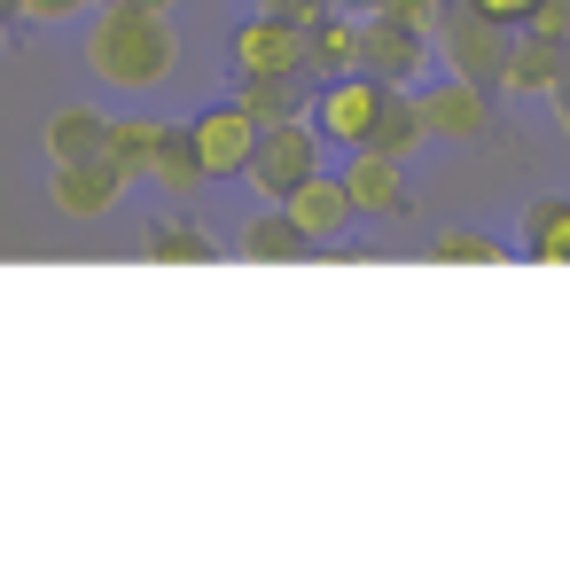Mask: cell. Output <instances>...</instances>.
<instances>
[{
	"mask_svg": "<svg viewBox=\"0 0 570 570\" xmlns=\"http://www.w3.org/2000/svg\"><path fill=\"white\" fill-rule=\"evenodd\" d=\"M87 9H102V0H24V24H71Z\"/></svg>",
	"mask_w": 570,
	"mask_h": 570,
	"instance_id": "cb8c5ba5",
	"label": "cell"
},
{
	"mask_svg": "<svg viewBox=\"0 0 570 570\" xmlns=\"http://www.w3.org/2000/svg\"><path fill=\"white\" fill-rule=\"evenodd\" d=\"M165 126H173V118H118V134H110V165H118L126 180H149Z\"/></svg>",
	"mask_w": 570,
	"mask_h": 570,
	"instance_id": "ffe728a7",
	"label": "cell"
},
{
	"mask_svg": "<svg viewBox=\"0 0 570 570\" xmlns=\"http://www.w3.org/2000/svg\"><path fill=\"white\" fill-rule=\"evenodd\" d=\"M469 9H484L492 24H508V32H523V17L539 9V0H469Z\"/></svg>",
	"mask_w": 570,
	"mask_h": 570,
	"instance_id": "d4e9b609",
	"label": "cell"
},
{
	"mask_svg": "<svg viewBox=\"0 0 570 570\" xmlns=\"http://www.w3.org/2000/svg\"><path fill=\"white\" fill-rule=\"evenodd\" d=\"M258 9H274V17H289V24H313L321 9H336V0H258Z\"/></svg>",
	"mask_w": 570,
	"mask_h": 570,
	"instance_id": "484cf974",
	"label": "cell"
},
{
	"mask_svg": "<svg viewBox=\"0 0 570 570\" xmlns=\"http://www.w3.org/2000/svg\"><path fill=\"white\" fill-rule=\"evenodd\" d=\"M445 9H453V0H383V17H399V24L430 32V40H438V24H445Z\"/></svg>",
	"mask_w": 570,
	"mask_h": 570,
	"instance_id": "7402d4cb",
	"label": "cell"
},
{
	"mask_svg": "<svg viewBox=\"0 0 570 570\" xmlns=\"http://www.w3.org/2000/svg\"><path fill=\"white\" fill-rule=\"evenodd\" d=\"M344 188H352V212H360V219H406V212H414L406 165H399V157H383V149H352Z\"/></svg>",
	"mask_w": 570,
	"mask_h": 570,
	"instance_id": "9c48e42d",
	"label": "cell"
},
{
	"mask_svg": "<svg viewBox=\"0 0 570 570\" xmlns=\"http://www.w3.org/2000/svg\"><path fill=\"white\" fill-rule=\"evenodd\" d=\"M523 32H539V40H570V0H539V9L523 17Z\"/></svg>",
	"mask_w": 570,
	"mask_h": 570,
	"instance_id": "603a6c76",
	"label": "cell"
},
{
	"mask_svg": "<svg viewBox=\"0 0 570 570\" xmlns=\"http://www.w3.org/2000/svg\"><path fill=\"white\" fill-rule=\"evenodd\" d=\"M102 9H173V0H102Z\"/></svg>",
	"mask_w": 570,
	"mask_h": 570,
	"instance_id": "f1b7e54d",
	"label": "cell"
},
{
	"mask_svg": "<svg viewBox=\"0 0 570 570\" xmlns=\"http://www.w3.org/2000/svg\"><path fill=\"white\" fill-rule=\"evenodd\" d=\"M235 243H243V258H250V266H305V258H321V243L297 227V212H289V204H258V212L243 219V235H235Z\"/></svg>",
	"mask_w": 570,
	"mask_h": 570,
	"instance_id": "8fae6325",
	"label": "cell"
},
{
	"mask_svg": "<svg viewBox=\"0 0 570 570\" xmlns=\"http://www.w3.org/2000/svg\"><path fill=\"white\" fill-rule=\"evenodd\" d=\"M289 212H297V227H305L321 250H336V243L360 227V212H352V188H344V173H328V165H321V173H313V180L289 196Z\"/></svg>",
	"mask_w": 570,
	"mask_h": 570,
	"instance_id": "5bb4252c",
	"label": "cell"
},
{
	"mask_svg": "<svg viewBox=\"0 0 570 570\" xmlns=\"http://www.w3.org/2000/svg\"><path fill=\"white\" fill-rule=\"evenodd\" d=\"M336 9H360V17H375V9H383V0H336Z\"/></svg>",
	"mask_w": 570,
	"mask_h": 570,
	"instance_id": "f546056e",
	"label": "cell"
},
{
	"mask_svg": "<svg viewBox=\"0 0 570 570\" xmlns=\"http://www.w3.org/2000/svg\"><path fill=\"white\" fill-rule=\"evenodd\" d=\"M422 118H430V141H484L492 134V87L445 71V79H422Z\"/></svg>",
	"mask_w": 570,
	"mask_h": 570,
	"instance_id": "8992f818",
	"label": "cell"
},
{
	"mask_svg": "<svg viewBox=\"0 0 570 570\" xmlns=\"http://www.w3.org/2000/svg\"><path fill=\"white\" fill-rule=\"evenodd\" d=\"M126 188H134V180H126L110 157H95V165H56V173H48V196H56L63 219H110Z\"/></svg>",
	"mask_w": 570,
	"mask_h": 570,
	"instance_id": "30bf717a",
	"label": "cell"
},
{
	"mask_svg": "<svg viewBox=\"0 0 570 570\" xmlns=\"http://www.w3.org/2000/svg\"><path fill=\"white\" fill-rule=\"evenodd\" d=\"M375 110H383V79H367V71L313 79V126H321L328 149H360L367 126H375Z\"/></svg>",
	"mask_w": 570,
	"mask_h": 570,
	"instance_id": "5b68a950",
	"label": "cell"
},
{
	"mask_svg": "<svg viewBox=\"0 0 570 570\" xmlns=\"http://www.w3.org/2000/svg\"><path fill=\"white\" fill-rule=\"evenodd\" d=\"M24 24V0H0V32H17Z\"/></svg>",
	"mask_w": 570,
	"mask_h": 570,
	"instance_id": "83f0119b",
	"label": "cell"
},
{
	"mask_svg": "<svg viewBox=\"0 0 570 570\" xmlns=\"http://www.w3.org/2000/svg\"><path fill=\"white\" fill-rule=\"evenodd\" d=\"M180 63L173 9H95L87 24V71L118 95H157Z\"/></svg>",
	"mask_w": 570,
	"mask_h": 570,
	"instance_id": "6da1fadb",
	"label": "cell"
},
{
	"mask_svg": "<svg viewBox=\"0 0 570 570\" xmlns=\"http://www.w3.org/2000/svg\"><path fill=\"white\" fill-rule=\"evenodd\" d=\"M110 134H118V118H102V110H56L48 165H95V157H110Z\"/></svg>",
	"mask_w": 570,
	"mask_h": 570,
	"instance_id": "e0dca14e",
	"label": "cell"
},
{
	"mask_svg": "<svg viewBox=\"0 0 570 570\" xmlns=\"http://www.w3.org/2000/svg\"><path fill=\"white\" fill-rule=\"evenodd\" d=\"M430 258H438V266H500L508 243H500V235H476V227H438V235H430Z\"/></svg>",
	"mask_w": 570,
	"mask_h": 570,
	"instance_id": "44dd1931",
	"label": "cell"
},
{
	"mask_svg": "<svg viewBox=\"0 0 570 570\" xmlns=\"http://www.w3.org/2000/svg\"><path fill=\"white\" fill-rule=\"evenodd\" d=\"M305 48H313V79L360 71V48H367V17H360V9H321V17L305 24Z\"/></svg>",
	"mask_w": 570,
	"mask_h": 570,
	"instance_id": "9a60e30c",
	"label": "cell"
},
{
	"mask_svg": "<svg viewBox=\"0 0 570 570\" xmlns=\"http://www.w3.org/2000/svg\"><path fill=\"white\" fill-rule=\"evenodd\" d=\"M227 63H235V71H313V48H305V24H289V17H274V9H258V17H243V24H235Z\"/></svg>",
	"mask_w": 570,
	"mask_h": 570,
	"instance_id": "52a82bcc",
	"label": "cell"
},
{
	"mask_svg": "<svg viewBox=\"0 0 570 570\" xmlns=\"http://www.w3.org/2000/svg\"><path fill=\"white\" fill-rule=\"evenodd\" d=\"M547 102H554V126H562V141H570V63H562V87H554Z\"/></svg>",
	"mask_w": 570,
	"mask_h": 570,
	"instance_id": "4316f807",
	"label": "cell"
},
{
	"mask_svg": "<svg viewBox=\"0 0 570 570\" xmlns=\"http://www.w3.org/2000/svg\"><path fill=\"white\" fill-rule=\"evenodd\" d=\"M141 258H149V266H212V258H219V243H212L196 219L157 212V219L141 227Z\"/></svg>",
	"mask_w": 570,
	"mask_h": 570,
	"instance_id": "ac0fdd59",
	"label": "cell"
},
{
	"mask_svg": "<svg viewBox=\"0 0 570 570\" xmlns=\"http://www.w3.org/2000/svg\"><path fill=\"white\" fill-rule=\"evenodd\" d=\"M562 63H570V40L515 32V48H508V71H500V95H508V102H547V95L562 87Z\"/></svg>",
	"mask_w": 570,
	"mask_h": 570,
	"instance_id": "7c38bea8",
	"label": "cell"
},
{
	"mask_svg": "<svg viewBox=\"0 0 570 570\" xmlns=\"http://www.w3.org/2000/svg\"><path fill=\"white\" fill-rule=\"evenodd\" d=\"M188 134H196V157H204V180H212V188H219V180H250V157H258V141H266V126H258L235 95L212 102V110H196Z\"/></svg>",
	"mask_w": 570,
	"mask_h": 570,
	"instance_id": "277c9868",
	"label": "cell"
},
{
	"mask_svg": "<svg viewBox=\"0 0 570 570\" xmlns=\"http://www.w3.org/2000/svg\"><path fill=\"white\" fill-rule=\"evenodd\" d=\"M321 126L313 118H289V126H266V141H258V157H250V188H258V204H289L313 173H321Z\"/></svg>",
	"mask_w": 570,
	"mask_h": 570,
	"instance_id": "7a4b0ae2",
	"label": "cell"
},
{
	"mask_svg": "<svg viewBox=\"0 0 570 570\" xmlns=\"http://www.w3.org/2000/svg\"><path fill=\"white\" fill-rule=\"evenodd\" d=\"M438 48H445V71H461V79H476V87H492V95H500V71H508L515 32H508V24H492L484 9H469V0H453L445 24H438Z\"/></svg>",
	"mask_w": 570,
	"mask_h": 570,
	"instance_id": "3957f363",
	"label": "cell"
},
{
	"mask_svg": "<svg viewBox=\"0 0 570 570\" xmlns=\"http://www.w3.org/2000/svg\"><path fill=\"white\" fill-rule=\"evenodd\" d=\"M235 102H243L258 126L313 118V71H235Z\"/></svg>",
	"mask_w": 570,
	"mask_h": 570,
	"instance_id": "4fadbf2b",
	"label": "cell"
},
{
	"mask_svg": "<svg viewBox=\"0 0 570 570\" xmlns=\"http://www.w3.org/2000/svg\"><path fill=\"white\" fill-rule=\"evenodd\" d=\"M149 188H165L173 204H188L196 188H212V180H204V157H196V134H188V118H180V126H165V141H157V165H149Z\"/></svg>",
	"mask_w": 570,
	"mask_h": 570,
	"instance_id": "d6986e66",
	"label": "cell"
},
{
	"mask_svg": "<svg viewBox=\"0 0 570 570\" xmlns=\"http://www.w3.org/2000/svg\"><path fill=\"white\" fill-rule=\"evenodd\" d=\"M430 32H414V24H399V17H367V48H360V71L367 79H383V87H422L430 79Z\"/></svg>",
	"mask_w": 570,
	"mask_h": 570,
	"instance_id": "ba28073f",
	"label": "cell"
},
{
	"mask_svg": "<svg viewBox=\"0 0 570 570\" xmlns=\"http://www.w3.org/2000/svg\"><path fill=\"white\" fill-rule=\"evenodd\" d=\"M515 250L531 266H570V196H531L515 219Z\"/></svg>",
	"mask_w": 570,
	"mask_h": 570,
	"instance_id": "2e32d148",
	"label": "cell"
}]
</instances>
